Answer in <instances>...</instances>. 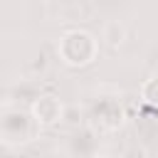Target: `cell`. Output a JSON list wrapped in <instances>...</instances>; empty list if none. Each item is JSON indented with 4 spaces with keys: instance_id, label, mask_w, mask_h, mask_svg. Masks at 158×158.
Listing matches in <instances>:
<instances>
[{
    "instance_id": "3957f363",
    "label": "cell",
    "mask_w": 158,
    "mask_h": 158,
    "mask_svg": "<svg viewBox=\"0 0 158 158\" xmlns=\"http://www.w3.org/2000/svg\"><path fill=\"white\" fill-rule=\"evenodd\" d=\"M121 158H148V156H146V151H143V148L131 146V148H126V151H123V156H121Z\"/></svg>"
},
{
    "instance_id": "7a4b0ae2",
    "label": "cell",
    "mask_w": 158,
    "mask_h": 158,
    "mask_svg": "<svg viewBox=\"0 0 158 158\" xmlns=\"http://www.w3.org/2000/svg\"><path fill=\"white\" fill-rule=\"evenodd\" d=\"M32 118L37 126H52L62 118V101L57 96H40L32 106Z\"/></svg>"
},
{
    "instance_id": "6da1fadb",
    "label": "cell",
    "mask_w": 158,
    "mask_h": 158,
    "mask_svg": "<svg viewBox=\"0 0 158 158\" xmlns=\"http://www.w3.org/2000/svg\"><path fill=\"white\" fill-rule=\"evenodd\" d=\"M96 40L84 30H72L59 40V57L69 67H84L96 57Z\"/></svg>"
},
{
    "instance_id": "277c9868",
    "label": "cell",
    "mask_w": 158,
    "mask_h": 158,
    "mask_svg": "<svg viewBox=\"0 0 158 158\" xmlns=\"http://www.w3.org/2000/svg\"><path fill=\"white\" fill-rule=\"evenodd\" d=\"M91 158H114V156H109V153H94Z\"/></svg>"
}]
</instances>
